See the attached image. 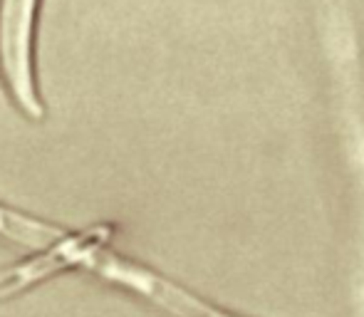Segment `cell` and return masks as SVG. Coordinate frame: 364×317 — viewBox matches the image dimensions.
<instances>
[{"label":"cell","instance_id":"1","mask_svg":"<svg viewBox=\"0 0 364 317\" xmlns=\"http://www.w3.org/2000/svg\"><path fill=\"white\" fill-rule=\"evenodd\" d=\"M38 0H0V77L10 100L28 119L40 122L45 107L35 90L33 25Z\"/></svg>","mask_w":364,"mask_h":317},{"label":"cell","instance_id":"2","mask_svg":"<svg viewBox=\"0 0 364 317\" xmlns=\"http://www.w3.org/2000/svg\"><path fill=\"white\" fill-rule=\"evenodd\" d=\"M112 228L109 226H95L80 233H68L63 240H58L50 248L40 250L35 258L25 263H15L8 268H0V300H8L23 290L38 285L40 280L60 273L65 268H85L90 260L92 250L102 243H109Z\"/></svg>","mask_w":364,"mask_h":317},{"label":"cell","instance_id":"3","mask_svg":"<svg viewBox=\"0 0 364 317\" xmlns=\"http://www.w3.org/2000/svg\"><path fill=\"white\" fill-rule=\"evenodd\" d=\"M0 236L15 240V243L25 245V248L45 250L58 243V240H63L68 236V231L53 226V223L38 221L33 216H25V213L0 203Z\"/></svg>","mask_w":364,"mask_h":317}]
</instances>
